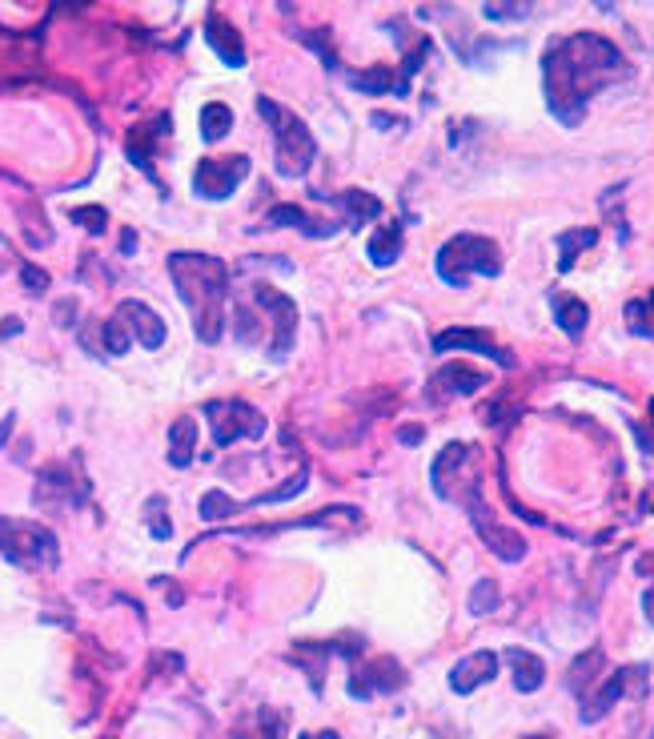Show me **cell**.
Wrapping results in <instances>:
<instances>
[{
  "label": "cell",
  "instance_id": "obj_21",
  "mask_svg": "<svg viewBox=\"0 0 654 739\" xmlns=\"http://www.w3.org/2000/svg\"><path fill=\"white\" fill-rule=\"evenodd\" d=\"M334 205L346 213V225H350V229H362L366 221L382 217V201H378L374 193H366V189H346V193L334 197Z\"/></svg>",
  "mask_w": 654,
  "mask_h": 739
},
{
  "label": "cell",
  "instance_id": "obj_7",
  "mask_svg": "<svg viewBox=\"0 0 654 739\" xmlns=\"http://www.w3.org/2000/svg\"><path fill=\"white\" fill-rule=\"evenodd\" d=\"M205 418L213 426V446H233L241 438H261L265 434V414L241 398H217L205 402Z\"/></svg>",
  "mask_w": 654,
  "mask_h": 739
},
{
  "label": "cell",
  "instance_id": "obj_34",
  "mask_svg": "<svg viewBox=\"0 0 654 739\" xmlns=\"http://www.w3.org/2000/svg\"><path fill=\"white\" fill-rule=\"evenodd\" d=\"M69 221L85 225L89 233H105V225H109V213H105L101 205H77V209H69Z\"/></svg>",
  "mask_w": 654,
  "mask_h": 739
},
{
  "label": "cell",
  "instance_id": "obj_3",
  "mask_svg": "<svg viewBox=\"0 0 654 739\" xmlns=\"http://www.w3.org/2000/svg\"><path fill=\"white\" fill-rule=\"evenodd\" d=\"M257 113L273 129V161H277V173L289 177V181L305 177L313 169V161H317V141L305 129V121L297 113H289L285 105H277L273 97H257Z\"/></svg>",
  "mask_w": 654,
  "mask_h": 739
},
{
  "label": "cell",
  "instance_id": "obj_29",
  "mask_svg": "<svg viewBox=\"0 0 654 739\" xmlns=\"http://www.w3.org/2000/svg\"><path fill=\"white\" fill-rule=\"evenodd\" d=\"M129 342H133V334H129L125 318L113 314V318L101 326V350H105L109 358H121V354H129Z\"/></svg>",
  "mask_w": 654,
  "mask_h": 739
},
{
  "label": "cell",
  "instance_id": "obj_23",
  "mask_svg": "<svg viewBox=\"0 0 654 739\" xmlns=\"http://www.w3.org/2000/svg\"><path fill=\"white\" fill-rule=\"evenodd\" d=\"M510 667H514V687L526 695V691H538L546 683V663L534 655V651H522V647H510L506 651Z\"/></svg>",
  "mask_w": 654,
  "mask_h": 739
},
{
  "label": "cell",
  "instance_id": "obj_8",
  "mask_svg": "<svg viewBox=\"0 0 654 739\" xmlns=\"http://www.w3.org/2000/svg\"><path fill=\"white\" fill-rule=\"evenodd\" d=\"M462 507H466V515H470L474 531L482 535V543H486V547H490L498 559H506V563H518V559L526 555V539H522L518 531L502 527V523H498V515L486 507L482 490H478V478L466 486V499H462Z\"/></svg>",
  "mask_w": 654,
  "mask_h": 739
},
{
  "label": "cell",
  "instance_id": "obj_36",
  "mask_svg": "<svg viewBox=\"0 0 654 739\" xmlns=\"http://www.w3.org/2000/svg\"><path fill=\"white\" fill-rule=\"evenodd\" d=\"M21 282H25L33 294H45V290H49V274L37 270V266H25V270H21Z\"/></svg>",
  "mask_w": 654,
  "mask_h": 739
},
{
  "label": "cell",
  "instance_id": "obj_9",
  "mask_svg": "<svg viewBox=\"0 0 654 739\" xmlns=\"http://www.w3.org/2000/svg\"><path fill=\"white\" fill-rule=\"evenodd\" d=\"M253 306L257 310H265L269 318H273V342H269V362H285L289 358V350H293V342H297V306H293V298H285L281 290H273V286H253Z\"/></svg>",
  "mask_w": 654,
  "mask_h": 739
},
{
  "label": "cell",
  "instance_id": "obj_30",
  "mask_svg": "<svg viewBox=\"0 0 654 739\" xmlns=\"http://www.w3.org/2000/svg\"><path fill=\"white\" fill-rule=\"evenodd\" d=\"M626 326H630V334H638V338H650V334H654V290H650L646 298H634V302L626 306Z\"/></svg>",
  "mask_w": 654,
  "mask_h": 739
},
{
  "label": "cell",
  "instance_id": "obj_16",
  "mask_svg": "<svg viewBox=\"0 0 654 739\" xmlns=\"http://www.w3.org/2000/svg\"><path fill=\"white\" fill-rule=\"evenodd\" d=\"M490 382V374H482V370H470L466 362H446L434 378H430V398H458V394H474V390H482Z\"/></svg>",
  "mask_w": 654,
  "mask_h": 739
},
{
  "label": "cell",
  "instance_id": "obj_15",
  "mask_svg": "<svg viewBox=\"0 0 654 739\" xmlns=\"http://www.w3.org/2000/svg\"><path fill=\"white\" fill-rule=\"evenodd\" d=\"M474 446H466V442H450V446H442V454L434 458V470H430V482H434V495L438 499H450V486H454V478H466V466L474 462Z\"/></svg>",
  "mask_w": 654,
  "mask_h": 739
},
{
  "label": "cell",
  "instance_id": "obj_5",
  "mask_svg": "<svg viewBox=\"0 0 654 739\" xmlns=\"http://www.w3.org/2000/svg\"><path fill=\"white\" fill-rule=\"evenodd\" d=\"M0 555L17 567H29V571H53L61 563V543L41 523L0 519Z\"/></svg>",
  "mask_w": 654,
  "mask_h": 739
},
{
  "label": "cell",
  "instance_id": "obj_10",
  "mask_svg": "<svg viewBox=\"0 0 654 739\" xmlns=\"http://www.w3.org/2000/svg\"><path fill=\"white\" fill-rule=\"evenodd\" d=\"M249 173V157L237 153V157H205L197 169H193V193L201 201H225L237 193V185L245 181Z\"/></svg>",
  "mask_w": 654,
  "mask_h": 739
},
{
  "label": "cell",
  "instance_id": "obj_2",
  "mask_svg": "<svg viewBox=\"0 0 654 739\" xmlns=\"http://www.w3.org/2000/svg\"><path fill=\"white\" fill-rule=\"evenodd\" d=\"M169 278L181 294V302L193 314V330L205 346H217L225 338V294H229V270L225 262L193 250L169 254Z\"/></svg>",
  "mask_w": 654,
  "mask_h": 739
},
{
  "label": "cell",
  "instance_id": "obj_27",
  "mask_svg": "<svg viewBox=\"0 0 654 739\" xmlns=\"http://www.w3.org/2000/svg\"><path fill=\"white\" fill-rule=\"evenodd\" d=\"M598 241V229H570V233H558V270L570 274L574 270V258L582 250H590V245Z\"/></svg>",
  "mask_w": 654,
  "mask_h": 739
},
{
  "label": "cell",
  "instance_id": "obj_40",
  "mask_svg": "<svg viewBox=\"0 0 654 739\" xmlns=\"http://www.w3.org/2000/svg\"><path fill=\"white\" fill-rule=\"evenodd\" d=\"M642 611H646V619L654 623V587H646V591H642Z\"/></svg>",
  "mask_w": 654,
  "mask_h": 739
},
{
  "label": "cell",
  "instance_id": "obj_38",
  "mask_svg": "<svg viewBox=\"0 0 654 739\" xmlns=\"http://www.w3.org/2000/svg\"><path fill=\"white\" fill-rule=\"evenodd\" d=\"M398 442H402V446H418V442H422V426H402V430H398Z\"/></svg>",
  "mask_w": 654,
  "mask_h": 739
},
{
  "label": "cell",
  "instance_id": "obj_32",
  "mask_svg": "<svg viewBox=\"0 0 654 739\" xmlns=\"http://www.w3.org/2000/svg\"><path fill=\"white\" fill-rule=\"evenodd\" d=\"M350 85H354V89H362V93H398V77H394L390 69L354 73V77H350Z\"/></svg>",
  "mask_w": 654,
  "mask_h": 739
},
{
  "label": "cell",
  "instance_id": "obj_22",
  "mask_svg": "<svg viewBox=\"0 0 654 739\" xmlns=\"http://www.w3.org/2000/svg\"><path fill=\"white\" fill-rule=\"evenodd\" d=\"M193 450H197V422L189 414H181L169 426V466L173 470H185L193 462Z\"/></svg>",
  "mask_w": 654,
  "mask_h": 739
},
{
  "label": "cell",
  "instance_id": "obj_17",
  "mask_svg": "<svg viewBox=\"0 0 654 739\" xmlns=\"http://www.w3.org/2000/svg\"><path fill=\"white\" fill-rule=\"evenodd\" d=\"M638 675H646V667H622V671H614L602 687H598V695H586L582 699V723H594V719H602L622 695H626V683L630 679H638Z\"/></svg>",
  "mask_w": 654,
  "mask_h": 739
},
{
  "label": "cell",
  "instance_id": "obj_11",
  "mask_svg": "<svg viewBox=\"0 0 654 739\" xmlns=\"http://www.w3.org/2000/svg\"><path fill=\"white\" fill-rule=\"evenodd\" d=\"M446 350H470V354H482V358H490V362H498L506 370L514 366V354L502 350L490 338V330H478V326H450V330H442L434 338V354H446Z\"/></svg>",
  "mask_w": 654,
  "mask_h": 739
},
{
  "label": "cell",
  "instance_id": "obj_18",
  "mask_svg": "<svg viewBox=\"0 0 654 739\" xmlns=\"http://www.w3.org/2000/svg\"><path fill=\"white\" fill-rule=\"evenodd\" d=\"M265 221H269V225L301 229L305 237H334V233L342 229V221H317V217H309V213H305V209H297V205H273Z\"/></svg>",
  "mask_w": 654,
  "mask_h": 739
},
{
  "label": "cell",
  "instance_id": "obj_42",
  "mask_svg": "<svg viewBox=\"0 0 654 739\" xmlns=\"http://www.w3.org/2000/svg\"><path fill=\"white\" fill-rule=\"evenodd\" d=\"M121 254H137V237H133V229H125V237H121Z\"/></svg>",
  "mask_w": 654,
  "mask_h": 739
},
{
  "label": "cell",
  "instance_id": "obj_31",
  "mask_svg": "<svg viewBox=\"0 0 654 739\" xmlns=\"http://www.w3.org/2000/svg\"><path fill=\"white\" fill-rule=\"evenodd\" d=\"M237 511H241V503L225 499V490H205V499H201V523H221V519H229Z\"/></svg>",
  "mask_w": 654,
  "mask_h": 739
},
{
  "label": "cell",
  "instance_id": "obj_6",
  "mask_svg": "<svg viewBox=\"0 0 654 739\" xmlns=\"http://www.w3.org/2000/svg\"><path fill=\"white\" fill-rule=\"evenodd\" d=\"M85 503H89V478H85L77 454L69 462H61V466L41 470V478H37V507H45V511H73V507H85Z\"/></svg>",
  "mask_w": 654,
  "mask_h": 739
},
{
  "label": "cell",
  "instance_id": "obj_13",
  "mask_svg": "<svg viewBox=\"0 0 654 739\" xmlns=\"http://www.w3.org/2000/svg\"><path fill=\"white\" fill-rule=\"evenodd\" d=\"M117 314L125 318V326H129V334H133V342L137 346H145V350H161L165 346V318L157 314V310H149L145 302H121L117 306Z\"/></svg>",
  "mask_w": 654,
  "mask_h": 739
},
{
  "label": "cell",
  "instance_id": "obj_33",
  "mask_svg": "<svg viewBox=\"0 0 654 739\" xmlns=\"http://www.w3.org/2000/svg\"><path fill=\"white\" fill-rule=\"evenodd\" d=\"M498 611V583L494 579H478L470 591V615H490Z\"/></svg>",
  "mask_w": 654,
  "mask_h": 739
},
{
  "label": "cell",
  "instance_id": "obj_44",
  "mask_svg": "<svg viewBox=\"0 0 654 739\" xmlns=\"http://www.w3.org/2000/svg\"><path fill=\"white\" fill-rule=\"evenodd\" d=\"M301 739H338V731H321V735H301Z\"/></svg>",
  "mask_w": 654,
  "mask_h": 739
},
{
  "label": "cell",
  "instance_id": "obj_19",
  "mask_svg": "<svg viewBox=\"0 0 654 739\" xmlns=\"http://www.w3.org/2000/svg\"><path fill=\"white\" fill-rule=\"evenodd\" d=\"M161 129H169V117H157V121H149V125H137V129L129 133V141H125L129 161H133L145 177H153V181H157V173H153V145H157V137H153V133H161Z\"/></svg>",
  "mask_w": 654,
  "mask_h": 739
},
{
  "label": "cell",
  "instance_id": "obj_39",
  "mask_svg": "<svg viewBox=\"0 0 654 739\" xmlns=\"http://www.w3.org/2000/svg\"><path fill=\"white\" fill-rule=\"evenodd\" d=\"M149 535H153V539H169V535H173V527H169V519H165V515H161V519H153V527H149Z\"/></svg>",
  "mask_w": 654,
  "mask_h": 739
},
{
  "label": "cell",
  "instance_id": "obj_28",
  "mask_svg": "<svg viewBox=\"0 0 654 739\" xmlns=\"http://www.w3.org/2000/svg\"><path fill=\"white\" fill-rule=\"evenodd\" d=\"M233 129V113H229V105H217V101H209L205 109H201V141H221L225 133Z\"/></svg>",
  "mask_w": 654,
  "mask_h": 739
},
{
  "label": "cell",
  "instance_id": "obj_1",
  "mask_svg": "<svg viewBox=\"0 0 654 739\" xmlns=\"http://www.w3.org/2000/svg\"><path fill=\"white\" fill-rule=\"evenodd\" d=\"M626 73H630L626 57L606 37L578 33V37L554 41L542 57L546 105L562 125H578L586 117V105L594 101V93L622 81Z\"/></svg>",
  "mask_w": 654,
  "mask_h": 739
},
{
  "label": "cell",
  "instance_id": "obj_37",
  "mask_svg": "<svg viewBox=\"0 0 654 739\" xmlns=\"http://www.w3.org/2000/svg\"><path fill=\"white\" fill-rule=\"evenodd\" d=\"M53 322H57V326H73V322H77V302H61V306L53 310Z\"/></svg>",
  "mask_w": 654,
  "mask_h": 739
},
{
  "label": "cell",
  "instance_id": "obj_25",
  "mask_svg": "<svg viewBox=\"0 0 654 739\" xmlns=\"http://www.w3.org/2000/svg\"><path fill=\"white\" fill-rule=\"evenodd\" d=\"M554 322L566 330V338H582V330H586V322H590V310H586V302L582 298H574V294H554Z\"/></svg>",
  "mask_w": 654,
  "mask_h": 739
},
{
  "label": "cell",
  "instance_id": "obj_35",
  "mask_svg": "<svg viewBox=\"0 0 654 739\" xmlns=\"http://www.w3.org/2000/svg\"><path fill=\"white\" fill-rule=\"evenodd\" d=\"M526 9H530V0H490V5H486V17L510 21V17H526Z\"/></svg>",
  "mask_w": 654,
  "mask_h": 739
},
{
  "label": "cell",
  "instance_id": "obj_4",
  "mask_svg": "<svg viewBox=\"0 0 654 739\" xmlns=\"http://www.w3.org/2000/svg\"><path fill=\"white\" fill-rule=\"evenodd\" d=\"M434 266H438V278L446 286L462 290L470 278H498L502 274V250H498V241H490L482 233H458L438 250Z\"/></svg>",
  "mask_w": 654,
  "mask_h": 739
},
{
  "label": "cell",
  "instance_id": "obj_45",
  "mask_svg": "<svg viewBox=\"0 0 654 739\" xmlns=\"http://www.w3.org/2000/svg\"><path fill=\"white\" fill-rule=\"evenodd\" d=\"M594 5H598V9H602V13H610V9H614V5H618V0H594Z\"/></svg>",
  "mask_w": 654,
  "mask_h": 739
},
{
  "label": "cell",
  "instance_id": "obj_12",
  "mask_svg": "<svg viewBox=\"0 0 654 739\" xmlns=\"http://www.w3.org/2000/svg\"><path fill=\"white\" fill-rule=\"evenodd\" d=\"M402 683H406V671L394 659H374L370 667H362V671L350 675V695L354 699H374L382 691H398Z\"/></svg>",
  "mask_w": 654,
  "mask_h": 739
},
{
  "label": "cell",
  "instance_id": "obj_41",
  "mask_svg": "<svg viewBox=\"0 0 654 739\" xmlns=\"http://www.w3.org/2000/svg\"><path fill=\"white\" fill-rule=\"evenodd\" d=\"M21 334V318H9L5 326H0V338H17Z\"/></svg>",
  "mask_w": 654,
  "mask_h": 739
},
{
  "label": "cell",
  "instance_id": "obj_14",
  "mask_svg": "<svg viewBox=\"0 0 654 739\" xmlns=\"http://www.w3.org/2000/svg\"><path fill=\"white\" fill-rule=\"evenodd\" d=\"M498 651H470L466 659H458L454 663V671H450V691L454 695H470V691H478L482 683H490L494 675H498Z\"/></svg>",
  "mask_w": 654,
  "mask_h": 739
},
{
  "label": "cell",
  "instance_id": "obj_24",
  "mask_svg": "<svg viewBox=\"0 0 654 739\" xmlns=\"http://www.w3.org/2000/svg\"><path fill=\"white\" fill-rule=\"evenodd\" d=\"M602 667H606V655H602L598 647L582 651V655L570 663V671H566V687H570V695L586 699V691H590V683L598 679V671H602Z\"/></svg>",
  "mask_w": 654,
  "mask_h": 739
},
{
  "label": "cell",
  "instance_id": "obj_46",
  "mask_svg": "<svg viewBox=\"0 0 654 739\" xmlns=\"http://www.w3.org/2000/svg\"><path fill=\"white\" fill-rule=\"evenodd\" d=\"M526 739H550V735H526Z\"/></svg>",
  "mask_w": 654,
  "mask_h": 739
},
{
  "label": "cell",
  "instance_id": "obj_26",
  "mask_svg": "<svg viewBox=\"0 0 654 739\" xmlns=\"http://www.w3.org/2000/svg\"><path fill=\"white\" fill-rule=\"evenodd\" d=\"M402 258V225L398 221H390V225H382L374 237H370V262L374 266H394Z\"/></svg>",
  "mask_w": 654,
  "mask_h": 739
},
{
  "label": "cell",
  "instance_id": "obj_20",
  "mask_svg": "<svg viewBox=\"0 0 654 739\" xmlns=\"http://www.w3.org/2000/svg\"><path fill=\"white\" fill-rule=\"evenodd\" d=\"M205 37H209L213 53H217L229 69H241V65H245V45H241V37H237V29H233L229 21L209 17V21H205Z\"/></svg>",
  "mask_w": 654,
  "mask_h": 739
},
{
  "label": "cell",
  "instance_id": "obj_43",
  "mask_svg": "<svg viewBox=\"0 0 654 739\" xmlns=\"http://www.w3.org/2000/svg\"><path fill=\"white\" fill-rule=\"evenodd\" d=\"M654 571V555H646V559H638V575H650Z\"/></svg>",
  "mask_w": 654,
  "mask_h": 739
}]
</instances>
